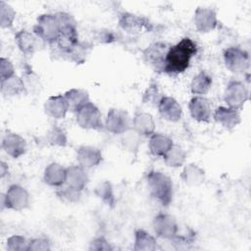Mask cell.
Segmentation results:
<instances>
[{
    "mask_svg": "<svg viewBox=\"0 0 251 251\" xmlns=\"http://www.w3.org/2000/svg\"><path fill=\"white\" fill-rule=\"evenodd\" d=\"M197 44L189 37L182 38L176 45L169 48L166 55L164 72L169 75L183 73L190 65V61L197 54Z\"/></svg>",
    "mask_w": 251,
    "mask_h": 251,
    "instance_id": "6da1fadb",
    "label": "cell"
},
{
    "mask_svg": "<svg viewBox=\"0 0 251 251\" xmlns=\"http://www.w3.org/2000/svg\"><path fill=\"white\" fill-rule=\"evenodd\" d=\"M151 196L163 206H169L173 200L174 186L170 176L160 171H150L146 176Z\"/></svg>",
    "mask_w": 251,
    "mask_h": 251,
    "instance_id": "7a4b0ae2",
    "label": "cell"
},
{
    "mask_svg": "<svg viewBox=\"0 0 251 251\" xmlns=\"http://www.w3.org/2000/svg\"><path fill=\"white\" fill-rule=\"evenodd\" d=\"M33 32L39 39L46 43H56L61 33L56 13L40 15L36 20V24L33 25Z\"/></svg>",
    "mask_w": 251,
    "mask_h": 251,
    "instance_id": "3957f363",
    "label": "cell"
},
{
    "mask_svg": "<svg viewBox=\"0 0 251 251\" xmlns=\"http://www.w3.org/2000/svg\"><path fill=\"white\" fill-rule=\"evenodd\" d=\"M29 204V194L25 187L19 184H12L5 193L1 194V211L11 209L22 211Z\"/></svg>",
    "mask_w": 251,
    "mask_h": 251,
    "instance_id": "277c9868",
    "label": "cell"
},
{
    "mask_svg": "<svg viewBox=\"0 0 251 251\" xmlns=\"http://www.w3.org/2000/svg\"><path fill=\"white\" fill-rule=\"evenodd\" d=\"M75 119L76 124L85 129L101 130L104 127L100 110L90 101L75 112Z\"/></svg>",
    "mask_w": 251,
    "mask_h": 251,
    "instance_id": "5b68a950",
    "label": "cell"
},
{
    "mask_svg": "<svg viewBox=\"0 0 251 251\" xmlns=\"http://www.w3.org/2000/svg\"><path fill=\"white\" fill-rule=\"evenodd\" d=\"M226 67L233 74H243L249 69L250 58L248 53L238 46L226 49L224 53Z\"/></svg>",
    "mask_w": 251,
    "mask_h": 251,
    "instance_id": "8992f818",
    "label": "cell"
},
{
    "mask_svg": "<svg viewBox=\"0 0 251 251\" xmlns=\"http://www.w3.org/2000/svg\"><path fill=\"white\" fill-rule=\"evenodd\" d=\"M249 93L245 84L240 80H230L225 90L224 100L227 107L239 110L248 100Z\"/></svg>",
    "mask_w": 251,
    "mask_h": 251,
    "instance_id": "52a82bcc",
    "label": "cell"
},
{
    "mask_svg": "<svg viewBox=\"0 0 251 251\" xmlns=\"http://www.w3.org/2000/svg\"><path fill=\"white\" fill-rule=\"evenodd\" d=\"M104 126L114 134H122L130 128V121L128 114L122 109L112 108L109 110Z\"/></svg>",
    "mask_w": 251,
    "mask_h": 251,
    "instance_id": "ba28073f",
    "label": "cell"
},
{
    "mask_svg": "<svg viewBox=\"0 0 251 251\" xmlns=\"http://www.w3.org/2000/svg\"><path fill=\"white\" fill-rule=\"evenodd\" d=\"M153 228L159 237L172 240L178 231L176 219L165 213L158 214L153 220Z\"/></svg>",
    "mask_w": 251,
    "mask_h": 251,
    "instance_id": "9c48e42d",
    "label": "cell"
},
{
    "mask_svg": "<svg viewBox=\"0 0 251 251\" xmlns=\"http://www.w3.org/2000/svg\"><path fill=\"white\" fill-rule=\"evenodd\" d=\"M119 24L124 30L131 33H137L144 29L151 30L153 28V25L147 18L131 13H123L120 16Z\"/></svg>",
    "mask_w": 251,
    "mask_h": 251,
    "instance_id": "30bf717a",
    "label": "cell"
},
{
    "mask_svg": "<svg viewBox=\"0 0 251 251\" xmlns=\"http://www.w3.org/2000/svg\"><path fill=\"white\" fill-rule=\"evenodd\" d=\"M1 147L3 151L12 158H20L26 152V142L21 135L7 132L2 137Z\"/></svg>",
    "mask_w": 251,
    "mask_h": 251,
    "instance_id": "8fae6325",
    "label": "cell"
},
{
    "mask_svg": "<svg viewBox=\"0 0 251 251\" xmlns=\"http://www.w3.org/2000/svg\"><path fill=\"white\" fill-rule=\"evenodd\" d=\"M194 25L200 32L205 33L214 30L218 25L215 10L208 7H198L194 13Z\"/></svg>",
    "mask_w": 251,
    "mask_h": 251,
    "instance_id": "7c38bea8",
    "label": "cell"
},
{
    "mask_svg": "<svg viewBox=\"0 0 251 251\" xmlns=\"http://www.w3.org/2000/svg\"><path fill=\"white\" fill-rule=\"evenodd\" d=\"M170 47L163 42H155L144 51V58L156 71L164 72L166 55Z\"/></svg>",
    "mask_w": 251,
    "mask_h": 251,
    "instance_id": "4fadbf2b",
    "label": "cell"
},
{
    "mask_svg": "<svg viewBox=\"0 0 251 251\" xmlns=\"http://www.w3.org/2000/svg\"><path fill=\"white\" fill-rule=\"evenodd\" d=\"M190 116L197 122L207 123L212 117V109L209 100L203 96L192 97L188 104Z\"/></svg>",
    "mask_w": 251,
    "mask_h": 251,
    "instance_id": "5bb4252c",
    "label": "cell"
},
{
    "mask_svg": "<svg viewBox=\"0 0 251 251\" xmlns=\"http://www.w3.org/2000/svg\"><path fill=\"white\" fill-rule=\"evenodd\" d=\"M75 157L78 165L84 169L94 168L103 160L101 151L98 148L90 145H82L78 147Z\"/></svg>",
    "mask_w": 251,
    "mask_h": 251,
    "instance_id": "9a60e30c",
    "label": "cell"
},
{
    "mask_svg": "<svg viewBox=\"0 0 251 251\" xmlns=\"http://www.w3.org/2000/svg\"><path fill=\"white\" fill-rule=\"evenodd\" d=\"M160 116L169 122H177L182 118V108L179 103L171 96H163L158 104Z\"/></svg>",
    "mask_w": 251,
    "mask_h": 251,
    "instance_id": "2e32d148",
    "label": "cell"
},
{
    "mask_svg": "<svg viewBox=\"0 0 251 251\" xmlns=\"http://www.w3.org/2000/svg\"><path fill=\"white\" fill-rule=\"evenodd\" d=\"M213 118L218 124L226 129H232L240 123L238 110L225 106L218 107L213 114Z\"/></svg>",
    "mask_w": 251,
    "mask_h": 251,
    "instance_id": "e0dca14e",
    "label": "cell"
},
{
    "mask_svg": "<svg viewBox=\"0 0 251 251\" xmlns=\"http://www.w3.org/2000/svg\"><path fill=\"white\" fill-rule=\"evenodd\" d=\"M45 113L54 119H64L69 111V105L64 95L50 96L44 103Z\"/></svg>",
    "mask_w": 251,
    "mask_h": 251,
    "instance_id": "ac0fdd59",
    "label": "cell"
},
{
    "mask_svg": "<svg viewBox=\"0 0 251 251\" xmlns=\"http://www.w3.org/2000/svg\"><path fill=\"white\" fill-rule=\"evenodd\" d=\"M67 177V168L63 167L58 163L49 164L45 170L43 175L44 182L50 186L60 187L66 183Z\"/></svg>",
    "mask_w": 251,
    "mask_h": 251,
    "instance_id": "d6986e66",
    "label": "cell"
},
{
    "mask_svg": "<svg viewBox=\"0 0 251 251\" xmlns=\"http://www.w3.org/2000/svg\"><path fill=\"white\" fill-rule=\"evenodd\" d=\"M88 182V176L85 169L79 165H73L67 168L66 184L82 191Z\"/></svg>",
    "mask_w": 251,
    "mask_h": 251,
    "instance_id": "ffe728a7",
    "label": "cell"
},
{
    "mask_svg": "<svg viewBox=\"0 0 251 251\" xmlns=\"http://www.w3.org/2000/svg\"><path fill=\"white\" fill-rule=\"evenodd\" d=\"M132 128L141 136H151L155 130V123L148 113H136L132 119Z\"/></svg>",
    "mask_w": 251,
    "mask_h": 251,
    "instance_id": "44dd1931",
    "label": "cell"
},
{
    "mask_svg": "<svg viewBox=\"0 0 251 251\" xmlns=\"http://www.w3.org/2000/svg\"><path fill=\"white\" fill-rule=\"evenodd\" d=\"M37 36L25 29H22L15 34V40L20 51L25 56H31L37 48Z\"/></svg>",
    "mask_w": 251,
    "mask_h": 251,
    "instance_id": "7402d4cb",
    "label": "cell"
},
{
    "mask_svg": "<svg viewBox=\"0 0 251 251\" xmlns=\"http://www.w3.org/2000/svg\"><path fill=\"white\" fill-rule=\"evenodd\" d=\"M173 140L162 133H153L150 136L148 147L152 155L157 157H164V155L173 146Z\"/></svg>",
    "mask_w": 251,
    "mask_h": 251,
    "instance_id": "603a6c76",
    "label": "cell"
},
{
    "mask_svg": "<svg viewBox=\"0 0 251 251\" xmlns=\"http://www.w3.org/2000/svg\"><path fill=\"white\" fill-rule=\"evenodd\" d=\"M180 177L183 182L189 186H198L205 180V172L196 164H187L184 166Z\"/></svg>",
    "mask_w": 251,
    "mask_h": 251,
    "instance_id": "cb8c5ba5",
    "label": "cell"
},
{
    "mask_svg": "<svg viewBox=\"0 0 251 251\" xmlns=\"http://www.w3.org/2000/svg\"><path fill=\"white\" fill-rule=\"evenodd\" d=\"M1 93L5 97H14L26 93L25 85L23 78L13 75L5 80L1 81Z\"/></svg>",
    "mask_w": 251,
    "mask_h": 251,
    "instance_id": "d4e9b609",
    "label": "cell"
},
{
    "mask_svg": "<svg viewBox=\"0 0 251 251\" xmlns=\"http://www.w3.org/2000/svg\"><path fill=\"white\" fill-rule=\"evenodd\" d=\"M64 96L68 102L69 110L73 111L74 113L89 102V95L87 91L79 88H72L68 90Z\"/></svg>",
    "mask_w": 251,
    "mask_h": 251,
    "instance_id": "484cf974",
    "label": "cell"
},
{
    "mask_svg": "<svg viewBox=\"0 0 251 251\" xmlns=\"http://www.w3.org/2000/svg\"><path fill=\"white\" fill-rule=\"evenodd\" d=\"M157 248V241L153 235L142 228L134 232V247L136 251H153Z\"/></svg>",
    "mask_w": 251,
    "mask_h": 251,
    "instance_id": "4316f807",
    "label": "cell"
},
{
    "mask_svg": "<svg viewBox=\"0 0 251 251\" xmlns=\"http://www.w3.org/2000/svg\"><path fill=\"white\" fill-rule=\"evenodd\" d=\"M213 83L212 77L204 71L198 73L190 83V90L195 95H204L211 88Z\"/></svg>",
    "mask_w": 251,
    "mask_h": 251,
    "instance_id": "83f0119b",
    "label": "cell"
},
{
    "mask_svg": "<svg viewBox=\"0 0 251 251\" xmlns=\"http://www.w3.org/2000/svg\"><path fill=\"white\" fill-rule=\"evenodd\" d=\"M164 162L170 168L181 167L186 159V152L182 147L173 144L170 150L164 155Z\"/></svg>",
    "mask_w": 251,
    "mask_h": 251,
    "instance_id": "f1b7e54d",
    "label": "cell"
},
{
    "mask_svg": "<svg viewBox=\"0 0 251 251\" xmlns=\"http://www.w3.org/2000/svg\"><path fill=\"white\" fill-rule=\"evenodd\" d=\"M94 194L107 206L114 207L116 204V197L114 194L113 186L108 180L99 182L94 188Z\"/></svg>",
    "mask_w": 251,
    "mask_h": 251,
    "instance_id": "f546056e",
    "label": "cell"
},
{
    "mask_svg": "<svg viewBox=\"0 0 251 251\" xmlns=\"http://www.w3.org/2000/svg\"><path fill=\"white\" fill-rule=\"evenodd\" d=\"M45 140L52 146L65 147L68 144V137L65 129L57 125L52 126L48 129L45 135Z\"/></svg>",
    "mask_w": 251,
    "mask_h": 251,
    "instance_id": "4dcf8cb0",
    "label": "cell"
},
{
    "mask_svg": "<svg viewBox=\"0 0 251 251\" xmlns=\"http://www.w3.org/2000/svg\"><path fill=\"white\" fill-rule=\"evenodd\" d=\"M140 137L141 135H139L133 128L127 129L126 131L122 133L121 143L123 148L130 153H136L141 143Z\"/></svg>",
    "mask_w": 251,
    "mask_h": 251,
    "instance_id": "1f68e13d",
    "label": "cell"
},
{
    "mask_svg": "<svg viewBox=\"0 0 251 251\" xmlns=\"http://www.w3.org/2000/svg\"><path fill=\"white\" fill-rule=\"evenodd\" d=\"M90 45L85 42L78 41L70 51H68L65 55L73 62L76 64H82L86 60V56L88 54V50Z\"/></svg>",
    "mask_w": 251,
    "mask_h": 251,
    "instance_id": "d6a6232c",
    "label": "cell"
},
{
    "mask_svg": "<svg viewBox=\"0 0 251 251\" xmlns=\"http://www.w3.org/2000/svg\"><path fill=\"white\" fill-rule=\"evenodd\" d=\"M16 18V12L8 3L0 1V25L2 28H10Z\"/></svg>",
    "mask_w": 251,
    "mask_h": 251,
    "instance_id": "836d02e7",
    "label": "cell"
},
{
    "mask_svg": "<svg viewBox=\"0 0 251 251\" xmlns=\"http://www.w3.org/2000/svg\"><path fill=\"white\" fill-rule=\"evenodd\" d=\"M66 184V183H65ZM56 194L60 200L63 202H68V203H75L80 199L81 191L66 184L62 185L59 187V189L56 191Z\"/></svg>",
    "mask_w": 251,
    "mask_h": 251,
    "instance_id": "e575fe53",
    "label": "cell"
},
{
    "mask_svg": "<svg viewBox=\"0 0 251 251\" xmlns=\"http://www.w3.org/2000/svg\"><path fill=\"white\" fill-rule=\"evenodd\" d=\"M163 95L161 94V91L159 89V86L157 84V82L152 81L148 87L146 88L144 94H143V98L142 101L145 104L151 105V106H158L160 100L162 99Z\"/></svg>",
    "mask_w": 251,
    "mask_h": 251,
    "instance_id": "d590c367",
    "label": "cell"
},
{
    "mask_svg": "<svg viewBox=\"0 0 251 251\" xmlns=\"http://www.w3.org/2000/svg\"><path fill=\"white\" fill-rule=\"evenodd\" d=\"M22 78L25 82L26 92L34 93V92L39 91V88L41 86L40 79L36 75V74H34L32 72L31 69H29V68L25 69V72H23V77Z\"/></svg>",
    "mask_w": 251,
    "mask_h": 251,
    "instance_id": "8d00e7d4",
    "label": "cell"
},
{
    "mask_svg": "<svg viewBox=\"0 0 251 251\" xmlns=\"http://www.w3.org/2000/svg\"><path fill=\"white\" fill-rule=\"evenodd\" d=\"M29 241L22 235H12L7 239L6 248L9 251H28Z\"/></svg>",
    "mask_w": 251,
    "mask_h": 251,
    "instance_id": "74e56055",
    "label": "cell"
},
{
    "mask_svg": "<svg viewBox=\"0 0 251 251\" xmlns=\"http://www.w3.org/2000/svg\"><path fill=\"white\" fill-rule=\"evenodd\" d=\"M195 240V232L192 229H187L184 233H177L176 236L172 239L174 244L176 245V248L182 249L187 248L190 244H192Z\"/></svg>",
    "mask_w": 251,
    "mask_h": 251,
    "instance_id": "f35d334b",
    "label": "cell"
},
{
    "mask_svg": "<svg viewBox=\"0 0 251 251\" xmlns=\"http://www.w3.org/2000/svg\"><path fill=\"white\" fill-rule=\"evenodd\" d=\"M15 75V69L10 60L6 58L0 59V78L1 81Z\"/></svg>",
    "mask_w": 251,
    "mask_h": 251,
    "instance_id": "ab89813d",
    "label": "cell"
},
{
    "mask_svg": "<svg viewBox=\"0 0 251 251\" xmlns=\"http://www.w3.org/2000/svg\"><path fill=\"white\" fill-rule=\"evenodd\" d=\"M50 249V242L45 237H36L29 240L28 251H47Z\"/></svg>",
    "mask_w": 251,
    "mask_h": 251,
    "instance_id": "60d3db41",
    "label": "cell"
},
{
    "mask_svg": "<svg viewBox=\"0 0 251 251\" xmlns=\"http://www.w3.org/2000/svg\"><path fill=\"white\" fill-rule=\"evenodd\" d=\"M88 249L91 251H109L112 250V246L104 237H96L90 241Z\"/></svg>",
    "mask_w": 251,
    "mask_h": 251,
    "instance_id": "b9f144b4",
    "label": "cell"
},
{
    "mask_svg": "<svg viewBox=\"0 0 251 251\" xmlns=\"http://www.w3.org/2000/svg\"><path fill=\"white\" fill-rule=\"evenodd\" d=\"M97 39L102 42V43H110L112 41H114L115 37L113 35V33L108 30H101L98 32L97 34Z\"/></svg>",
    "mask_w": 251,
    "mask_h": 251,
    "instance_id": "7bdbcfd3",
    "label": "cell"
},
{
    "mask_svg": "<svg viewBox=\"0 0 251 251\" xmlns=\"http://www.w3.org/2000/svg\"><path fill=\"white\" fill-rule=\"evenodd\" d=\"M8 173H9L8 165L4 161H1L0 162V176H1V178H4V176L6 175H8Z\"/></svg>",
    "mask_w": 251,
    "mask_h": 251,
    "instance_id": "ee69618b",
    "label": "cell"
}]
</instances>
